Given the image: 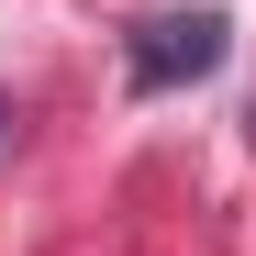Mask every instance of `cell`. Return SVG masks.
I'll return each instance as SVG.
<instances>
[{
  "instance_id": "6da1fadb",
  "label": "cell",
  "mask_w": 256,
  "mask_h": 256,
  "mask_svg": "<svg viewBox=\"0 0 256 256\" xmlns=\"http://www.w3.org/2000/svg\"><path fill=\"white\" fill-rule=\"evenodd\" d=\"M223 56H234V22H223V12H145L134 34H122V78H134V100L190 90V78H212Z\"/></svg>"
}]
</instances>
